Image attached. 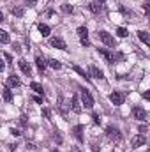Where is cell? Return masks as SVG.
<instances>
[{
  "label": "cell",
  "instance_id": "cell-1",
  "mask_svg": "<svg viewBox=\"0 0 150 152\" xmlns=\"http://www.w3.org/2000/svg\"><path fill=\"white\" fill-rule=\"evenodd\" d=\"M81 103H83V106L85 108H88V110H92L94 108V97L90 96V92L88 90H85V88H81Z\"/></svg>",
  "mask_w": 150,
  "mask_h": 152
},
{
  "label": "cell",
  "instance_id": "cell-2",
  "mask_svg": "<svg viewBox=\"0 0 150 152\" xmlns=\"http://www.w3.org/2000/svg\"><path fill=\"white\" fill-rule=\"evenodd\" d=\"M99 39H101L106 46H110V48H115V46H117V41H115V37H113V36H110L106 30H101V32H99Z\"/></svg>",
  "mask_w": 150,
  "mask_h": 152
},
{
  "label": "cell",
  "instance_id": "cell-3",
  "mask_svg": "<svg viewBox=\"0 0 150 152\" xmlns=\"http://www.w3.org/2000/svg\"><path fill=\"white\" fill-rule=\"evenodd\" d=\"M106 136H108V138H111V140H115V142H118V140L122 138L120 131H118L115 126H108V127H106Z\"/></svg>",
  "mask_w": 150,
  "mask_h": 152
},
{
  "label": "cell",
  "instance_id": "cell-4",
  "mask_svg": "<svg viewBox=\"0 0 150 152\" xmlns=\"http://www.w3.org/2000/svg\"><path fill=\"white\" fill-rule=\"evenodd\" d=\"M50 44L53 46V48H57V50H67V44H66V41L62 37H51L50 39Z\"/></svg>",
  "mask_w": 150,
  "mask_h": 152
},
{
  "label": "cell",
  "instance_id": "cell-5",
  "mask_svg": "<svg viewBox=\"0 0 150 152\" xmlns=\"http://www.w3.org/2000/svg\"><path fill=\"white\" fill-rule=\"evenodd\" d=\"M18 66H20V69H21L23 75H27V76L32 75V67H30V64H28L25 58H20V60H18Z\"/></svg>",
  "mask_w": 150,
  "mask_h": 152
},
{
  "label": "cell",
  "instance_id": "cell-6",
  "mask_svg": "<svg viewBox=\"0 0 150 152\" xmlns=\"http://www.w3.org/2000/svg\"><path fill=\"white\" fill-rule=\"evenodd\" d=\"M78 36L81 39V44H83V46H88V44H90V41H88V30H87L85 27H79V28H78Z\"/></svg>",
  "mask_w": 150,
  "mask_h": 152
},
{
  "label": "cell",
  "instance_id": "cell-7",
  "mask_svg": "<svg viewBox=\"0 0 150 152\" xmlns=\"http://www.w3.org/2000/svg\"><path fill=\"white\" fill-rule=\"evenodd\" d=\"M110 101H111L113 104L120 106V104L124 103V94H122V92H117V90H115V92H111V94H110Z\"/></svg>",
  "mask_w": 150,
  "mask_h": 152
},
{
  "label": "cell",
  "instance_id": "cell-8",
  "mask_svg": "<svg viewBox=\"0 0 150 152\" xmlns=\"http://www.w3.org/2000/svg\"><path fill=\"white\" fill-rule=\"evenodd\" d=\"M147 143V138L143 136V134H136L133 140H131V145L134 147V149H138V147H141V145H145Z\"/></svg>",
  "mask_w": 150,
  "mask_h": 152
},
{
  "label": "cell",
  "instance_id": "cell-9",
  "mask_svg": "<svg viewBox=\"0 0 150 152\" xmlns=\"http://www.w3.org/2000/svg\"><path fill=\"white\" fill-rule=\"evenodd\" d=\"M133 117H134L136 120H145V118H147V112H145L143 108L136 106V108H133Z\"/></svg>",
  "mask_w": 150,
  "mask_h": 152
},
{
  "label": "cell",
  "instance_id": "cell-10",
  "mask_svg": "<svg viewBox=\"0 0 150 152\" xmlns=\"http://www.w3.org/2000/svg\"><path fill=\"white\" fill-rule=\"evenodd\" d=\"M36 66H37L39 73L42 75V73L46 71V66H48V62H46V60H44V58H42L41 55H37V57H36Z\"/></svg>",
  "mask_w": 150,
  "mask_h": 152
},
{
  "label": "cell",
  "instance_id": "cell-11",
  "mask_svg": "<svg viewBox=\"0 0 150 152\" xmlns=\"http://www.w3.org/2000/svg\"><path fill=\"white\" fill-rule=\"evenodd\" d=\"M99 53H101V55L106 58V62H110V64H113V62H115V55H113L111 51H108V50L101 48V50H99Z\"/></svg>",
  "mask_w": 150,
  "mask_h": 152
},
{
  "label": "cell",
  "instance_id": "cell-12",
  "mask_svg": "<svg viewBox=\"0 0 150 152\" xmlns=\"http://www.w3.org/2000/svg\"><path fill=\"white\" fill-rule=\"evenodd\" d=\"M138 37H140V41H141V42H145L147 46H150V34H149V32L140 30V32H138Z\"/></svg>",
  "mask_w": 150,
  "mask_h": 152
},
{
  "label": "cell",
  "instance_id": "cell-13",
  "mask_svg": "<svg viewBox=\"0 0 150 152\" xmlns=\"http://www.w3.org/2000/svg\"><path fill=\"white\" fill-rule=\"evenodd\" d=\"M73 112L74 113H81V103H79V99H78V96H73Z\"/></svg>",
  "mask_w": 150,
  "mask_h": 152
},
{
  "label": "cell",
  "instance_id": "cell-14",
  "mask_svg": "<svg viewBox=\"0 0 150 152\" xmlns=\"http://www.w3.org/2000/svg\"><path fill=\"white\" fill-rule=\"evenodd\" d=\"M2 96H4V101H12V92H11V88H9V85H5L4 87V90H2Z\"/></svg>",
  "mask_w": 150,
  "mask_h": 152
},
{
  "label": "cell",
  "instance_id": "cell-15",
  "mask_svg": "<svg viewBox=\"0 0 150 152\" xmlns=\"http://www.w3.org/2000/svg\"><path fill=\"white\" fill-rule=\"evenodd\" d=\"M88 71H90V75L92 76H95V78H99V80H103L104 76H103V71L99 69V67H95V66H90L88 67Z\"/></svg>",
  "mask_w": 150,
  "mask_h": 152
},
{
  "label": "cell",
  "instance_id": "cell-16",
  "mask_svg": "<svg viewBox=\"0 0 150 152\" xmlns=\"http://www.w3.org/2000/svg\"><path fill=\"white\" fill-rule=\"evenodd\" d=\"M83 126H76L74 129H73V134H74V138L78 140V142H83Z\"/></svg>",
  "mask_w": 150,
  "mask_h": 152
},
{
  "label": "cell",
  "instance_id": "cell-17",
  "mask_svg": "<svg viewBox=\"0 0 150 152\" xmlns=\"http://www.w3.org/2000/svg\"><path fill=\"white\" fill-rule=\"evenodd\" d=\"M7 85H9V87H20L21 81H20L14 75H11V76H7Z\"/></svg>",
  "mask_w": 150,
  "mask_h": 152
},
{
  "label": "cell",
  "instance_id": "cell-18",
  "mask_svg": "<svg viewBox=\"0 0 150 152\" xmlns=\"http://www.w3.org/2000/svg\"><path fill=\"white\" fill-rule=\"evenodd\" d=\"M39 32H41V34H42V36L46 37V36H50V32H51V28H50L48 25H44V23H41V25H39Z\"/></svg>",
  "mask_w": 150,
  "mask_h": 152
},
{
  "label": "cell",
  "instance_id": "cell-19",
  "mask_svg": "<svg viewBox=\"0 0 150 152\" xmlns=\"http://www.w3.org/2000/svg\"><path fill=\"white\" fill-rule=\"evenodd\" d=\"M30 88H32L34 92H37V94H42V92H44L42 85H39L37 81H32V83H30Z\"/></svg>",
  "mask_w": 150,
  "mask_h": 152
},
{
  "label": "cell",
  "instance_id": "cell-20",
  "mask_svg": "<svg viewBox=\"0 0 150 152\" xmlns=\"http://www.w3.org/2000/svg\"><path fill=\"white\" fill-rule=\"evenodd\" d=\"M88 9H90L92 12H95V14L101 12V5H99L97 2H90V4H88Z\"/></svg>",
  "mask_w": 150,
  "mask_h": 152
},
{
  "label": "cell",
  "instance_id": "cell-21",
  "mask_svg": "<svg viewBox=\"0 0 150 152\" xmlns=\"http://www.w3.org/2000/svg\"><path fill=\"white\" fill-rule=\"evenodd\" d=\"M0 42H2V44H7V42H9V34H7L5 30H0Z\"/></svg>",
  "mask_w": 150,
  "mask_h": 152
},
{
  "label": "cell",
  "instance_id": "cell-22",
  "mask_svg": "<svg viewBox=\"0 0 150 152\" xmlns=\"http://www.w3.org/2000/svg\"><path fill=\"white\" fill-rule=\"evenodd\" d=\"M48 66H50V67H53V69H60V67H62V64H60L58 60H55V58L48 60Z\"/></svg>",
  "mask_w": 150,
  "mask_h": 152
},
{
  "label": "cell",
  "instance_id": "cell-23",
  "mask_svg": "<svg viewBox=\"0 0 150 152\" xmlns=\"http://www.w3.org/2000/svg\"><path fill=\"white\" fill-rule=\"evenodd\" d=\"M73 69H74L76 73H78V75H81V76H83V78H85V80H88V75H87V73H85V71H83V69H81V67H79V66H74V67H73Z\"/></svg>",
  "mask_w": 150,
  "mask_h": 152
},
{
  "label": "cell",
  "instance_id": "cell-24",
  "mask_svg": "<svg viewBox=\"0 0 150 152\" xmlns=\"http://www.w3.org/2000/svg\"><path fill=\"white\" fill-rule=\"evenodd\" d=\"M117 34H118L120 37H127V36H129L127 28H122V27H120V28H117Z\"/></svg>",
  "mask_w": 150,
  "mask_h": 152
},
{
  "label": "cell",
  "instance_id": "cell-25",
  "mask_svg": "<svg viewBox=\"0 0 150 152\" xmlns=\"http://www.w3.org/2000/svg\"><path fill=\"white\" fill-rule=\"evenodd\" d=\"M62 11H64V12H67V14H69V12H73V11H74V9H73V5H69V4H64V5H62Z\"/></svg>",
  "mask_w": 150,
  "mask_h": 152
},
{
  "label": "cell",
  "instance_id": "cell-26",
  "mask_svg": "<svg viewBox=\"0 0 150 152\" xmlns=\"http://www.w3.org/2000/svg\"><path fill=\"white\" fill-rule=\"evenodd\" d=\"M12 14H16V16H23V9H21V7H12Z\"/></svg>",
  "mask_w": 150,
  "mask_h": 152
},
{
  "label": "cell",
  "instance_id": "cell-27",
  "mask_svg": "<svg viewBox=\"0 0 150 152\" xmlns=\"http://www.w3.org/2000/svg\"><path fill=\"white\" fill-rule=\"evenodd\" d=\"M42 115H44L46 118H50V117H51V110H50V108H42Z\"/></svg>",
  "mask_w": 150,
  "mask_h": 152
},
{
  "label": "cell",
  "instance_id": "cell-28",
  "mask_svg": "<svg viewBox=\"0 0 150 152\" xmlns=\"http://www.w3.org/2000/svg\"><path fill=\"white\" fill-rule=\"evenodd\" d=\"M14 51H16V53H20V51H21V46H20V44H18V42H16V44H14Z\"/></svg>",
  "mask_w": 150,
  "mask_h": 152
},
{
  "label": "cell",
  "instance_id": "cell-29",
  "mask_svg": "<svg viewBox=\"0 0 150 152\" xmlns=\"http://www.w3.org/2000/svg\"><path fill=\"white\" fill-rule=\"evenodd\" d=\"M4 58H5V60H7V62H11V60H12V57H11V55H9V53H4Z\"/></svg>",
  "mask_w": 150,
  "mask_h": 152
},
{
  "label": "cell",
  "instance_id": "cell-30",
  "mask_svg": "<svg viewBox=\"0 0 150 152\" xmlns=\"http://www.w3.org/2000/svg\"><path fill=\"white\" fill-rule=\"evenodd\" d=\"M143 99H147V101H150V90H147V92L143 94Z\"/></svg>",
  "mask_w": 150,
  "mask_h": 152
},
{
  "label": "cell",
  "instance_id": "cell-31",
  "mask_svg": "<svg viewBox=\"0 0 150 152\" xmlns=\"http://www.w3.org/2000/svg\"><path fill=\"white\" fill-rule=\"evenodd\" d=\"M94 122H95V124H101V118H99V115H94Z\"/></svg>",
  "mask_w": 150,
  "mask_h": 152
},
{
  "label": "cell",
  "instance_id": "cell-32",
  "mask_svg": "<svg viewBox=\"0 0 150 152\" xmlns=\"http://www.w3.org/2000/svg\"><path fill=\"white\" fill-rule=\"evenodd\" d=\"M145 11H147V14H150V2L145 4Z\"/></svg>",
  "mask_w": 150,
  "mask_h": 152
},
{
  "label": "cell",
  "instance_id": "cell-33",
  "mask_svg": "<svg viewBox=\"0 0 150 152\" xmlns=\"http://www.w3.org/2000/svg\"><path fill=\"white\" fill-rule=\"evenodd\" d=\"M11 133H12L14 136H20V131H18V129H11Z\"/></svg>",
  "mask_w": 150,
  "mask_h": 152
},
{
  "label": "cell",
  "instance_id": "cell-34",
  "mask_svg": "<svg viewBox=\"0 0 150 152\" xmlns=\"http://www.w3.org/2000/svg\"><path fill=\"white\" fill-rule=\"evenodd\" d=\"M73 152H79V149H73Z\"/></svg>",
  "mask_w": 150,
  "mask_h": 152
},
{
  "label": "cell",
  "instance_id": "cell-35",
  "mask_svg": "<svg viewBox=\"0 0 150 152\" xmlns=\"http://www.w3.org/2000/svg\"><path fill=\"white\" fill-rule=\"evenodd\" d=\"M101 2H106V0H101Z\"/></svg>",
  "mask_w": 150,
  "mask_h": 152
},
{
  "label": "cell",
  "instance_id": "cell-36",
  "mask_svg": "<svg viewBox=\"0 0 150 152\" xmlns=\"http://www.w3.org/2000/svg\"><path fill=\"white\" fill-rule=\"evenodd\" d=\"M53 152H58V151H53Z\"/></svg>",
  "mask_w": 150,
  "mask_h": 152
},
{
  "label": "cell",
  "instance_id": "cell-37",
  "mask_svg": "<svg viewBox=\"0 0 150 152\" xmlns=\"http://www.w3.org/2000/svg\"><path fill=\"white\" fill-rule=\"evenodd\" d=\"M147 152H150V149H149V151H147Z\"/></svg>",
  "mask_w": 150,
  "mask_h": 152
}]
</instances>
